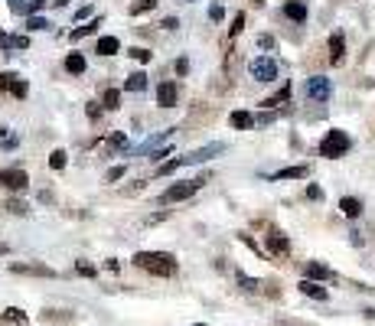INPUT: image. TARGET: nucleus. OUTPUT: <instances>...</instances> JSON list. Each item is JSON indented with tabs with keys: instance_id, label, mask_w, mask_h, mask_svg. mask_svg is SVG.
<instances>
[{
	"instance_id": "1",
	"label": "nucleus",
	"mask_w": 375,
	"mask_h": 326,
	"mask_svg": "<svg viewBox=\"0 0 375 326\" xmlns=\"http://www.w3.org/2000/svg\"><path fill=\"white\" fill-rule=\"evenodd\" d=\"M131 261H134V267H141L147 274H157V277L176 274V258H173L170 251H137Z\"/></svg>"
},
{
	"instance_id": "2",
	"label": "nucleus",
	"mask_w": 375,
	"mask_h": 326,
	"mask_svg": "<svg viewBox=\"0 0 375 326\" xmlns=\"http://www.w3.org/2000/svg\"><path fill=\"white\" fill-rule=\"evenodd\" d=\"M349 147H353V140H349L346 131H330V134L320 140V157L336 160V157H343V154H349Z\"/></svg>"
},
{
	"instance_id": "3",
	"label": "nucleus",
	"mask_w": 375,
	"mask_h": 326,
	"mask_svg": "<svg viewBox=\"0 0 375 326\" xmlns=\"http://www.w3.org/2000/svg\"><path fill=\"white\" fill-rule=\"evenodd\" d=\"M203 183H206V177H199V179H186V183H176V186H170L160 199H163V202H183V199L196 196V193L203 189Z\"/></svg>"
},
{
	"instance_id": "4",
	"label": "nucleus",
	"mask_w": 375,
	"mask_h": 326,
	"mask_svg": "<svg viewBox=\"0 0 375 326\" xmlns=\"http://www.w3.org/2000/svg\"><path fill=\"white\" fill-rule=\"evenodd\" d=\"M0 186L10 189V193H23V189L30 186V177L20 167H7V170H0Z\"/></svg>"
},
{
	"instance_id": "5",
	"label": "nucleus",
	"mask_w": 375,
	"mask_h": 326,
	"mask_svg": "<svg viewBox=\"0 0 375 326\" xmlns=\"http://www.w3.org/2000/svg\"><path fill=\"white\" fill-rule=\"evenodd\" d=\"M248 72H252L254 82H274L277 79V62L268 59V56H258V59L248 62Z\"/></svg>"
},
{
	"instance_id": "6",
	"label": "nucleus",
	"mask_w": 375,
	"mask_h": 326,
	"mask_svg": "<svg viewBox=\"0 0 375 326\" xmlns=\"http://www.w3.org/2000/svg\"><path fill=\"white\" fill-rule=\"evenodd\" d=\"M304 91L310 101H320V105H323V101H330V95H333V85H330V79H323V75H314V79H307Z\"/></svg>"
},
{
	"instance_id": "7",
	"label": "nucleus",
	"mask_w": 375,
	"mask_h": 326,
	"mask_svg": "<svg viewBox=\"0 0 375 326\" xmlns=\"http://www.w3.org/2000/svg\"><path fill=\"white\" fill-rule=\"evenodd\" d=\"M0 91H7L13 98H26L30 85H26V79H20L17 72H3V75H0Z\"/></svg>"
},
{
	"instance_id": "8",
	"label": "nucleus",
	"mask_w": 375,
	"mask_h": 326,
	"mask_svg": "<svg viewBox=\"0 0 375 326\" xmlns=\"http://www.w3.org/2000/svg\"><path fill=\"white\" fill-rule=\"evenodd\" d=\"M176 98H180L176 82H160V85H157V105H160V108H176Z\"/></svg>"
},
{
	"instance_id": "9",
	"label": "nucleus",
	"mask_w": 375,
	"mask_h": 326,
	"mask_svg": "<svg viewBox=\"0 0 375 326\" xmlns=\"http://www.w3.org/2000/svg\"><path fill=\"white\" fill-rule=\"evenodd\" d=\"M222 144H206V147H196V150H190L186 157H183V163H206V160H213L215 154H222Z\"/></svg>"
},
{
	"instance_id": "10",
	"label": "nucleus",
	"mask_w": 375,
	"mask_h": 326,
	"mask_svg": "<svg viewBox=\"0 0 375 326\" xmlns=\"http://www.w3.org/2000/svg\"><path fill=\"white\" fill-rule=\"evenodd\" d=\"M343 56H346L343 33H333V36H330V62H333V66H339V62H343Z\"/></svg>"
},
{
	"instance_id": "11",
	"label": "nucleus",
	"mask_w": 375,
	"mask_h": 326,
	"mask_svg": "<svg viewBox=\"0 0 375 326\" xmlns=\"http://www.w3.org/2000/svg\"><path fill=\"white\" fill-rule=\"evenodd\" d=\"M304 274L310 277V281H330V277H333V271H330L326 265H320V261H307Z\"/></svg>"
},
{
	"instance_id": "12",
	"label": "nucleus",
	"mask_w": 375,
	"mask_h": 326,
	"mask_svg": "<svg viewBox=\"0 0 375 326\" xmlns=\"http://www.w3.org/2000/svg\"><path fill=\"white\" fill-rule=\"evenodd\" d=\"M284 17L294 23H304L307 20V3H300V0H291V3H284Z\"/></svg>"
},
{
	"instance_id": "13",
	"label": "nucleus",
	"mask_w": 375,
	"mask_h": 326,
	"mask_svg": "<svg viewBox=\"0 0 375 326\" xmlns=\"http://www.w3.org/2000/svg\"><path fill=\"white\" fill-rule=\"evenodd\" d=\"M268 248H271V255H287V251H291V242H287V235H281V232H271V235H268Z\"/></svg>"
},
{
	"instance_id": "14",
	"label": "nucleus",
	"mask_w": 375,
	"mask_h": 326,
	"mask_svg": "<svg viewBox=\"0 0 375 326\" xmlns=\"http://www.w3.org/2000/svg\"><path fill=\"white\" fill-rule=\"evenodd\" d=\"M297 287H300V294L314 297V300H326V297H330V294H326V290H323V287L316 284V281H310V277H304V281H300V284H297Z\"/></svg>"
},
{
	"instance_id": "15",
	"label": "nucleus",
	"mask_w": 375,
	"mask_h": 326,
	"mask_svg": "<svg viewBox=\"0 0 375 326\" xmlns=\"http://www.w3.org/2000/svg\"><path fill=\"white\" fill-rule=\"evenodd\" d=\"M307 177H310V167H304V163L300 167H284L274 173V179H307Z\"/></svg>"
},
{
	"instance_id": "16",
	"label": "nucleus",
	"mask_w": 375,
	"mask_h": 326,
	"mask_svg": "<svg viewBox=\"0 0 375 326\" xmlns=\"http://www.w3.org/2000/svg\"><path fill=\"white\" fill-rule=\"evenodd\" d=\"M0 320H3V326H26V313H23L20 306H7Z\"/></svg>"
},
{
	"instance_id": "17",
	"label": "nucleus",
	"mask_w": 375,
	"mask_h": 326,
	"mask_svg": "<svg viewBox=\"0 0 375 326\" xmlns=\"http://www.w3.org/2000/svg\"><path fill=\"white\" fill-rule=\"evenodd\" d=\"M118 50H121L118 36H102V40H98V46H95V52H98V56H114Z\"/></svg>"
},
{
	"instance_id": "18",
	"label": "nucleus",
	"mask_w": 375,
	"mask_h": 326,
	"mask_svg": "<svg viewBox=\"0 0 375 326\" xmlns=\"http://www.w3.org/2000/svg\"><path fill=\"white\" fill-rule=\"evenodd\" d=\"M232 128L235 131H248V128H254V114H248V111H232Z\"/></svg>"
},
{
	"instance_id": "19",
	"label": "nucleus",
	"mask_w": 375,
	"mask_h": 326,
	"mask_svg": "<svg viewBox=\"0 0 375 326\" xmlns=\"http://www.w3.org/2000/svg\"><path fill=\"white\" fill-rule=\"evenodd\" d=\"M339 209H343V216L355 218L359 212H362V202H359L355 196H343V199H339Z\"/></svg>"
},
{
	"instance_id": "20",
	"label": "nucleus",
	"mask_w": 375,
	"mask_h": 326,
	"mask_svg": "<svg viewBox=\"0 0 375 326\" xmlns=\"http://www.w3.org/2000/svg\"><path fill=\"white\" fill-rule=\"evenodd\" d=\"M147 89V75L144 72H134V75H128V82H124V91H144Z\"/></svg>"
},
{
	"instance_id": "21",
	"label": "nucleus",
	"mask_w": 375,
	"mask_h": 326,
	"mask_svg": "<svg viewBox=\"0 0 375 326\" xmlns=\"http://www.w3.org/2000/svg\"><path fill=\"white\" fill-rule=\"evenodd\" d=\"M66 69H69L72 75H82V72H85V59H82V52H69V56H66Z\"/></svg>"
},
{
	"instance_id": "22",
	"label": "nucleus",
	"mask_w": 375,
	"mask_h": 326,
	"mask_svg": "<svg viewBox=\"0 0 375 326\" xmlns=\"http://www.w3.org/2000/svg\"><path fill=\"white\" fill-rule=\"evenodd\" d=\"M287 98H291V85H284L281 91H274L271 98H264V108H281Z\"/></svg>"
},
{
	"instance_id": "23",
	"label": "nucleus",
	"mask_w": 375,
	"mask_h": 326,
	"mask_svg": "<svg viewBox=\"0 0 375 326\" xmlns=\"http://www.w3.org/2000/svg\"><path fill=\"white\" fill-rule=\"evenodd\" d=\"M173 131H176V128H167V131H160V134H153V138H147V140H144V144H141V154H151V150L157 147L160 140H167V138H170Z\"/></svg>"
},
{
	"instance_id": "24",
	"label": "nucleus",
	"mask_w": 375,
	"mask_h": 326,
	"mask_svg": "<svg viewBox=\"0 0 375 326\" xmlns=\"http://www.w3.org/2000/svg\"><path fill=\"white\" fill-rule=\"evenodd\" d=\"M10 271H17V274H43V277H52L49 267H36V265H10Z\"/></svg>"
},
{
	"instance_id": "25",
	"label": "nucleus",
	"mask_w": 375,
	"mask_h": 326,
	"mask_svg": "<svg viewBox=\"0 0 375 326\" xmlns=\"http://www.w3.org/2000/svg\"><path fill=\"white\" fill-rule=\"evenodd\" d=\"M17 144H20V138H17V134H10V128H0V147L13 150Z\"/></svg>"
},
{
	"instance_id": "26",
	"label": "nucleus",
	"mask_w": 375,
	"mask_h": 326,
	"mask_svg": "<svg viewBox=\"0 0 375 326\" xmlns=\"http://www.w3.org/2000/svg\"><path fill=\"white\" fill-rule=\"evenodd\" d=\"M98 23H102V20H91V23H85V27H79V30H72V40H82V36H91V33L98 30Z\"/></svg>"
},
{
	"instance_id": "27",
	"label": "nucleus",
	"mask_w": 375,
	"mask_h": 326,
	"mask_svg": "<svg viewBox=\"0 0 375 326\" xmlns=\"http://www.w3.org/2000/svg\"><path fill=\"white\" fill-rule=\"evenodd\" d=\"M7 212H13V216H26V212H30V206H26V202H20V199H7Z\"/></svg>"
},
{
	"instance_id": "28",
	"label": "nucleus",
	"mask_w": 375,
	"mask_h": 326,
	"mask_svg": "<svg viewBox=\"0 0 375 326\" xmlns=\"http://www.w3.org/2000/svg\"><path fill=\"white\" fill-rule=\"evenodd\" d=\"M118 105H121V91H118V89H108V91H105V108H118Z\"/></svg>"
},
{
	"instance_id": "29",
	"label": "nucleus",
	"mask_w": 375,
	"mask_h": 326,
	"mask_svg": "<svg viewBox=\"0 0 375 326\" xmlns=\"http://www.w3.org/2000/svg\"><path fill=\"white\" fill-rule=\"evenodd\" d=\"M66 157H69L66 150H52V154H49V167L52 170H62V167H66Z\"/></svg>"
},
{
	"instance_id": "30",
	"label": "nucleus",
	"mask_w": 375,
	"mask_h": 326,
	"mask_svg": "<svg viewBox=\"0 0 375 326\" xmlns=\"http://www.w3.org/2000/svg\"><path fill=\"white\" fill-rule=\"evenodd\" d=\"M180 167H186V163H183V157H176V160H167V163H160V170H157V173H173V170H180Z\"/></svg>"
},
{
	"instance_id": "31",
	"label": "nucleus",
	"mask_w": 375,
	"mask_h": 326,
	"mask_svg": "<svg viewBox=\"0 0 375 326\" xmlns=\"http://www.w3.org/2000/svg\"><path fill=\"white\" fill-rule=\"evenodd\" d=\"M153 7H157V0H137V3L131 7V13L137 17V13H144V10H153Z\"/></svg>"
},
{
	"instance_id": "32",
	"label": "nucleus",
	"mask_w": 375,
	"mask_h": 326,
	"mask_svg": "<svg viewBox=\"0 0 375 326\" xmlns=\"http://www.w3.org/2000/svg\"><path fill=\"white\" fill-rule=\"evenodd\" d=\"M242 30H245V13H235V20H232V27H229V33H232V36H238Z\"/></svg>"
},
{
	"instance_id": "33",
	"label": "nucleus",
	"mask_w": 375,
	"mask_h": 326,
	"mask_svg": "<svg viewBox=\"0 0 375 326\" xmlns=\"http://www.w3.org/2000/svg\"><path fill=\"white\" fill-rule=\"evenodd\" d=\"M108 147H114V150H128V138H124V134H112Z\"/></svg>"
},
{
	"instance_id": "34",
	"label": "nucleus",
	"mask_w": 375,
	"mask_h": 326,
	"mask_svg": "<svg viewBox=\"0 0 375 326\" xmlns=\"http://www.w3.org/2000/svg\"><path fill=\"white\" fill-rule=\"evenodd\" d=\"M222 17H225V7H222V3H213V7H209V20L219 23Z\"/></svg>"
},
{
	"instance_id": "35",
	"label": "nucleus",
	"mask_w": 375,
	"mask_h": 326,
	"mask_svg": "<svg viewBox=\"0 0 375 326\" xmlns=\"http://www.w3.org/2000/svg\"><path fill=\"white\" fill-rule=\"evenodd\" d=\"M46 27H49V23L43 20V17H30V23H26V30H33V33H36V30H46Z\"/></svg>"
},
{
	"instance_id": "36",
	"label": "nucleus",
	"mask_w": 375,
	"mask_h": 326,
	"mask_svg": "<svg viewBox=\"0 0 375 326\" xmlns=\"http://www.w3.org/2000/svg\"><path fill=\"white\" fill-rule=\"evenodd\" d=\"M131 56H134L137 62H151V50H141V46H134Z\"/></svg>"
},
{
	"instance_id": "37",
	"label": "nucleus",
	"mask_w": 375,
	"mask_h": 326,
	"mask_svg": "<svg viewBox=\"0 0 375 326\" xmlns=\"http://www.w3.org/2000/svg\"><path fill=\"white\" fill-rule=\"evenodd\" d=\"M43 10V0H30V3H23V13H36Z\"/></svg>"
},
{
	"instance_id": "38",
	"label": "nucleus",
	"mask_w": 375,
	"mask_h": 326,
	"mask_svg": "<svg viewBox=\"0 0 375 326\" xmlns=\"http://www.w3.org/2000/svg\"><path fill=\"white\" fill-rule=\"evenodd\" d=\"M13 50H30V40L26 36H13Z\"/></svg>"
},
{
	"instance_id": "39",
	"label": "nucleus",
	"mask_w": 375,
	"mask_h": 326,
	"mask_svg": "<svg viewBox=\"0 0 375 326\" xmlns=\"http://www.w3.org/2000/svg\"><path fill=\"white\" fill-rule=\"evenodd\" d=\"M0 50H13V36H7L3 30H0Z\"/></svg>"
},
{
	"instance_id": "40",
	"label": "nucleus",
	"mask_w": 375,
	"mask_h": 326,
	"mask_svg": "<svg viewBox=\"0 0 375 326\" xmlns=\"http://www.w3.org/2000/svg\"><path fill=\"white\" fill-rule=\"evenodd\" d=\"M124 177V167H114V170H108V177H105V179H108V183H114V179H121Z\"/></svg>"
},
{
	"instance_id": "41",
	"label": "nucleus",
	"mask_w": 375,
	"mask_h": 326,
	"mask_svg": "<svg viewBox=\"0 0 375 326\" xmlns=\"http://www.w3.org/2000/svg\"><path fill=\"white\" fill-rule=\"evenodd\" d=\"M238 281H242V287L245 290H258V281H248L245 274H238Z\"/></svg>"
},
{
	"instance_id": "42",
	"label": "nucleus",
	"mask_w": 375,
	"mask_h": 326,
	"mask_svg": "<svg viewBox=\"0 0 375 326\" xmlns=\"http://www.w3.org/2000/svg\"><path fill=\"white\" fill-rule=\"evenodd\" d=\"M307 196H310V199H323V189H320V186H307Z\"/></svg>"
},
{
	"instance_id": "43",
	"label": "nucleus",
	"mask_w": 375,
	"mask_h": 326,
	"mask_svg": "<svg viewBox=\"0 0 375 326\" xmlns=\"http://www.w3.org/2000/svg\"><path fill=\"white\" fill-rule=\"evenodd\" d=\"M79 274L91 277V274H95V267H91V265H85V261H79Z\"/></svg>"
},
{
	"instance_id": "44",
	"label": "nucleus",
	"mask_w": 375,
	"mask_h": 326,
	"mask_svg": "<svg viewBox=\"0 0 375 326\" xmlns=\"http://www.w3.org/2000/svg\"><path fill=\"white\" fill-rule=\"evenodd\" d=\"M176 27H180V20H173V17H167V20H163V30H176Z\"/></svg>"
},
{
	"instance_id": "45",
	"label": "nucleus",
	"mask_w": 375,
	"mask_h": 326,
	"mask_svg": "<svg viewBox=\"0 0 375 326\" xmlns=\"http://www.w3.org/2000/svg\"><path fill=\"white\" fill-rule=\"evenodd\" d=\"M160 157H170V150L163 147V150H151V160H160Z\"/></svg>"
},
{
	"instance_id": "46",
	"label": "nucleus",
	"mask_w": 375,
	"mask_h": 326,
	"mask_svg": "<svg viewBox=\"0 0 375 326\" xmlns=\"http://www.w3.org/2000/svg\"><path fill=\"white\" fill-rule=\"evenodd\" d=\"M85 17H91V7H82V10L75 13V20H85Z\"/></svg>"
},
{
	"instance_id": "47",
	"label": "nucleus",
	"mask_w": 375,
	"mask_h": 326,
	"mask_svg": "<svg viewBox=\"0 0 375 326\" xmlns=\"http://www.w3.org/2000/svg\"><path fill=\"white\" fill-rule=\"evenodd\" d=\"M258 46H264V50H271L274 40H271V36H261V40H258Z\"/></svg>"
},
{
	"instance_id": "48",
	"label": "nucleus",
	"mask_w": 375,
	"mask_h": 326,
	"mask_svg": "<svg viewBox=\"0 0 375 326\" xmlns=\"http://www.w3.org/2000/svg\"><path fill=\"white\" fill-rule=\"evenodd\" d=\"M10 10L13 13H23V0H10Z\"/></svg>"
},
{
	"instance_id": "49",
	"label": "nucleus",
	"mask_w": 375,
	"mask_h": 326,
	"mask_svg": "<svg viewBox=\"0 0 375 326\" xmlns=\"http://www.w3.org/2000/svg\"><path fill=\"white\" fill-rule=\"evenodd\" d=\"M66 3H69V0H56V7H66Z\"/></svg>"
},
{
	"instance_id": "50",
	"label": "nucleus",
	"mask_w": 375,
	"mask_h": 326,
	"mask_svg": "<svg viewBox=\"0 0 375 326\" xmlns=\"http://www.w3.org/2000/svg\"><path fill=\"white\" fill-rule=\"evenodd\" d=\"M0 255H7V245H0Z\"/></svg>"
},
{
	"instance_id": "51",
	"label": "nucleus",
	"mask_w": 375,
	"mask_h": 326,
	"mask_svg": "<svg viewBox=\"0 0 375 326\" xmlns=\"http://www.w3.org/2000/svg\"><path fill=\"white\" fill-rule=\"evenodd\" d=\"M196 326H209V323H196Z\"/></svg>"
},
{
	"instance_id": "52",
	"label": "nucleus",
	"mask_w": 375,
	"mask_h": 326,
	"mask_svg": "<svg viewBox=\"0 0 375 326\" xmlns=\"http://www.w3.org/2000/svg\"><path fill=\"white\" fill-rule=\"evenodd\" d=\"M254 3H264V0H254Z\"/></svg>"
}]
</instances>
